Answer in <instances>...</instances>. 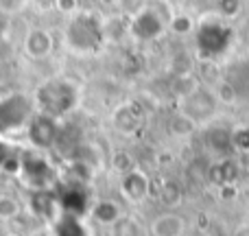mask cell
<instances>
[{"instance_id":"cell-1","label":"cell","mask_w":249,"mask_h":236,"mask_svg":"<svg viewBox=\"0 0 249 236\" xmlns=\"http://www.w3.org/2000/svg\"><path fill=\"white\" fill-rule=\"evenodd\" d=\"M105 37L103 22L96 20L92 13H74L64 29V42L72 53L88 55L101 46Z\"/></svg>"},{"instance_id":"cell-2","label":"cell","mask_w":249,"mask_h":236,"mask_svg":"<svg viewBox=\"0 0 249 236\" xmlns=\"http://www.w3.org/2000/svg\"><path fill=\"white\" fill-rule=\"evenodd\" d=\"M35 105L42 114H48V116H64L70 109H74L77 105V88L70 81H64V79H53V81H46L37 88L35 92Z\"/></svg>"},{"instance_id":"cell-3","label":"cell","mask_w":249,"mask_h":236,"mask_svg":"<svg viewBox=\"0 0 249 236\" xmlns=\"http://www.w3.org/2000/svg\"><path fill=\"white\" fill-rule=\"evenodd\" d=\"M219 105L221 103H219V99H216L212 86H201V83H197L190 92H186L184 96L177 99V112L184 114L186 118L193 120L199 127V125H206L208 120L214 116Z\"/></svg>"},{"instance_id":"cell-4","label":"cell","mask_w":249,"mask_h":236,"mask_svg":"<svg viewBox=\"0 0 249 236\" xmlns=\"http://www.w3.org/2000/svg\"><path fill=\"white\" fill-rule=\"evenodd\" d=\"M59 131L61 129L57 125V118L42 112L31 116L29 125H26V133H29L31 145L37 146V149H53V146H57Z\"/></svg>"},{"instance_id":"cell-5","label":"cell","mask_w":249,"mask_h":236,"mask_svg":"<svg viewBox=\"0 0 249 236\" xmlns=\"http://www.w3.org/2000/svg\"><path fill=\"white\" fill-rule=\"evenodd\" d=\"M241 173H243V168L238 164V160L230 158V155L228 158H214L206 168L208 182L212 186H216V188H230V186H234L241 180Z\"/></svg>"},{"instance_id":"cell-6","label":"cell","mask_w":249,"mask_h":236,"mask_svg":"<svg viewBox=\"0 0 249 236\" xmlns=\"http://www.w3.org/2000/svg\"><path fill=\"white\" fill-rule=\"evenodd\" d=\"M121 195L129 203H142L151 195V177L140 166L121 175Z\"/></svg>"},{"instance_id":"cell-7","label":"cell","mask_w":249,"mask_h":236,"mask_svg":"<svg viewBox=\"0 0 249 236\" xmlns=\"http://www.w3.org/2000/svg\"><path fill=\"white\" fill-rule=\"evenodd\" d=\"M164 31H166L164 22L146 7L133 18H129V35H133L136 39H142V42H151V39L160 37Z\"/></svg>"},{"instance_id":"cell-8","label":"cell","mask_w":249,"mask_h":236,"mask_svg":"<svg viewBox=\"0 0 249 236\" xmlns=\"http://www.w3.org/2000/svg\"><path fill=\"white\" fill-rule=\"evenodd\" d=\"M24 53L35 61L48 59L55 51V37L48 29H42V26H33V29L26 31L24 35V44H22Z\"/></svg>"},{"instance_id":"cell-9","label":"cell","mask_w":249,"mask_h":236,"mask_svg":"<svg viewBox=\"0 0 249 236\" xmlns=\"http://www.w3.org/2000/svg\"><path fill=\"white\" fill-rule=\"evenodd\" d=\"M186 219L179 215V212H173V210H166V212H160L151 219L149 223V234L151 236H184L186 234Z\"/></svg>"},{"instance_id":"cell-10","label":"cell","mask_w":249,"mask_h":236,"mask_svg":"<svg viewBox=\"0 0 249 236\" xmlns=\"http://www.w3.org/2000/svg\"><path fill=\"white\" fill-rule=\"evenodd\" d=\"M90 217L101 228H116L127 215H124V208L116 199H99L90 208Z\"/></svg>"},{"instance_id":"cell-11","label":"cell","mask_w":249,"mask_h":236,"mask_svg":"<svg viewBox=\"0 0 249 236\" xmlns=\"http://www.w3.org/2000/svg\"><path fill=\"white\" fill-rule=\"evenodd\" d=\"M112 123L121 133H136L144 123V112L136 103H123L114 112Z\"/></svg>"},{"instance_id":"cell-12","label":"cell","mask_w":249,"mask_h":236,"mask_svg":"<svg viewBox=\"0 0 249 236\" xmlns=\"http://www.w3.org/2000/svg\"><path fill=\"white\" fill-rule=\"evenodd\" d=\"M206 145L210 149V153H214V158H228L230 151L234 149L232 131L225 129H212L206 133Z\"/></svg>"},{"instance_id":"cell-13","label":"cell","mask_w":249,"mask_h":236,"mask_svg":"<svg viewBox=\"0 0 249 236\" xmlns=\"http://www.w3.org/2000/svg\"><path fill=\"white\" fill-rule=\"evenodd\" d=\"M181 197H184V193H181L179 182H175V180H164L162 184H160V188H158V199L162 201V206H166V208L179 206Z\"/></svg>"},{"instance_id":"cell-14","label":"cell","mask_w":249,"mask_h":236,"mask_svg":"<svg viewBox=\"0 0 249 236\" xmlns=\"http://www.w3.org/2000/svg\"><path fill=\"white\" fill-rule=\"evenodd\" d=\"M22 215V203L13 195H0V221H18Z\"/></svg>"},{"instance_id":"cell-15","label":"cell","mask_w":249,"mask_h":236,"mask_svg":"<svg viewBox=\"0 0 249 236\" xmlns=\"http://www.w3.org/2000/svg\"><path fill=\"white\" fill-rule=\"evenodd\" d=\"M146 9H151V11H153L155 16L164 22V26L171 24V20L175 18V13H177L175 7H173L168 0H146Z\"/></svg>"},{"instance_id":"cell-16","label":"cell","mask_w":249,"mask_h":236,"mask_svg":"<svg viewBox=\"0 0 249 236\" xmlns=\"http://www.w3.org/2000/svg\"><path fill=\"white\" fill-rule=\"evenodd\" d=\"M166 31L186 37V35H190L195 31V20L190 16H186V13H175V18H173L171 24L166 26Z\"/></svg>"},{"instance_id":"cell-17","label":"cell","mask_w":249,"mask_h":236,"mask_svg":"<svg viewBox=\"0 0 249 236\" xmlns=\"http://www.w3.org/2000/svg\"><path fill=\"white\" fill-rule=\"evenodd\" d=\"M212 90H214V94H216V99H219L221 105L236 103V88H234L230 81H225V79H219V81L212 86Z\"/></svg>"},{"instance_id":"cell-18","label":"cell","mask_w":249,"mask_h":236,"mask_svg":"<svg viewBox=\"0 0 249 236\" xmlns=\"http://www.w3.org/2000/svg\"><path fill=\"white\" fill-rule=\"evenodd\" d=\"M116 236H144V228L140 225V221L124 217L121 223L116 225Z\"/></svg>"},{"instance_id":"cell-19","label":"cell","mask_w":249,"mask_h":236,"mask_svg":"<svg viewBox=\"0 0 249 236\" xmlns=\"http://www.w3.org/2000/svg\"><path fill=\"white\" fill-rule=\"evenodd\" d=\"M133 166H138V164H136V160L127 153V151H116V153L112 155V168L114 171H118L121 175L123 173H127V171H131Z\"/></svg>"},{"instance_id":"cell-20","label":"cell","mask_w":249,"mask_h":236,"mask_svg":"<svg viewBox=\"0 0 249 236\" xmlns=\"http://www.w3.org/2000/svg\"><path fill=\"white\" fill-rule=\"evenodd\" d=\"M31 0H0V16H18L26 11Z\"/></svg>"},{"instance_id":"cell-21","label":"cell","mask_w":249,"mask_h":236,"mask_svg":"<svg viewBox=\"0 0 249 236\" xmlns=\"http://www.w3.org/2000/svg\"><path fill=\"white\" fill-rule=\"evenodd\" d=\"M118 7L124 18H133L146 7V0H118Z\"/></svg>"},{"instance_id":"cell-22","label":"cell","mask_w":249,"mask_h":236,"mask_svg":"<svg viewBox=\"0 0 249 236\" xmlns=\"http://www.w3.org/2000/svg\"><path fill=\"white\" fill-rule=\"evenodd\" d=\"M55 9L64 16H74L79 9V0H55Z\"/></svg>"},{"instance_id":"cell-23","label":"cell","mask_w":249,"mask_h":236,"mask_svg":"<svg viewBox=\"0 0 249 236\" xmlns=\"http://www.w3.org/2000/svg\"><path fill=\"white\" fill-rule=\"evenodd\" d=\"M238 164L245 173H249V151H241V158H238Z\"/></svg>"},{"instance_id":"cell-24","label":"cell","mask_w":249,"mask_h":236,"mask_svg":"<svg viewBox=\"0 0 249 236\" xmlns=\"http://www.w3.org/2000/svg\"><path fill=\"white\" fill-rule=\"evenodd\" d=\"M234 236H249V225H243V228H238Z\"/></svg>"},{"instance_id":"cell-25","label":"cell","mask_w":249,"mask_h":236,"mask_svg":"<svg viewBox=\"0 0 249 236\" xmlns=\"http://www.w3.org/2000/svg\"><path fill=\"white\" fill-rule=\"evenodd\" d=\"M247 59H249V51H247Z\"/></svg>"}]
</instances>
